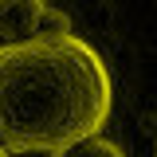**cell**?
Segmentation results:
<instances>
[{"label":"cell","instance_id":"6da1fadb","mask_svg":"<svg viewBox=\"0 0 157 157\" xmlns=\"http://www.w3.org/2000/svg\"><path fill=\"white\" fill-rule=\"evenodd\" d=\"M114 82L94 47L75 32H39L0 43V149L59 157L102 134Z\"/></svg>","mask_w":157,"mask_h":157},{"label":"cell","instance_id":"7a4b0ae2","mask_svg":"<svg viewBox=\"0 0 157 157\" xmlns=\"http://www.w3.org/2000/svg\"><path fill=\"white\" fill-rule=\"evenodd\" d=\"M51 20L55 16L47 0H0V43H24L36 39L39 32H63V28H47Z\"/></svg>","mask_w":157,"mask_h":157},{"label":"cell","instance_id":"3957f363","mask_svg":"<svg viewBox=\"0 0 157 157\" xmlns=\"http://www.w3.org/2000/svg\"><path fill=\"white\" fill-rule=\"evenodd\" d=\"M59 157H126V153L118 149L110 137L94 134V137H86V141H78V145H71V149H63Z\"/></svg>","mask_w":157,"mask_h":157},{"label":"cell","instance_id":"277c9868","mask_svg":"<svg viewBox=\"0 0 157 157\" xmlns=\"http://www.w3.org/2000/svg\"><path fill=\"white\" fill-rule=\"evenodd\" d=\"M8 157H51V153H8Z\"/></svg>","mask_w":157,"mask_h":157},{"label":"cell","instance_id":"5b68a950","mask_svg":"<svg viewBox=\"0 0 157 157\" xmlns=\"http://www.w3.org/2000/svg\"><path fill=\"white\" fill-rule=\"evenodd\" d=\"M0 157H8V153H4V149H0Z\"/></svg>","mask_w":157,"mask_h":157}]
</instances>
